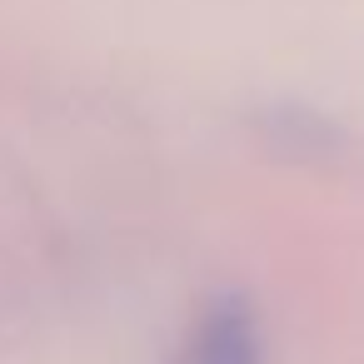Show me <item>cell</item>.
Listing matches in <instances>:
<instances>
[{
    "mask_svg": "<svg viewBox=\"0 0 364 364\" xmlns=\"http://www.w3.org/2000/svg\"><path fill=\"white\" fill-rule=\"evenodd\" d=\"M175 364H264L259 319L240 294H220L190 329Z\"/></svg>",
    "mask_w": 364,
    "mask_h": 364,
    "instance_id": "cell-1",
    "label": "cell"
}]
</instances>
